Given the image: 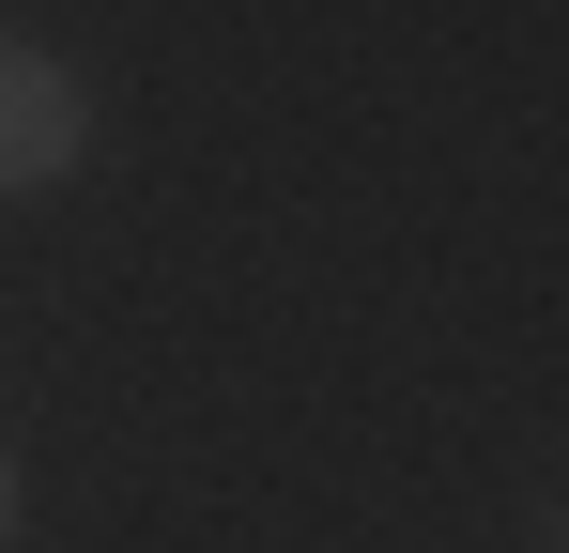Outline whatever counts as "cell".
I'll use <instances>...</instances> for the list:
<instances>
[{"label":"cell","instance_id":"1","mask_svg":"<svg viewBox=\"0 0 569 553\" xmlns=\"http://www.w3.org/2000/svg\"><path fill=\"white\" fill-rule=\"evenodd\" d=\"M78 154H93V78L47 62V47H0V200L62 184Z\"/></svg>","mask_w":569,"mask_h":553},{"label":"cell","instance_id":"2","mask_svg":"<svg viewBox=\"0 0 569 553\" xmlns=\"http://www.w3.org/2000/svg\"><path fill=\"white\" fill-rule=\"evenodd\" d=\"M0 539H16V446H0Z\"/></svg>","mask_w":569,"mask_h":553}]
</instances>
